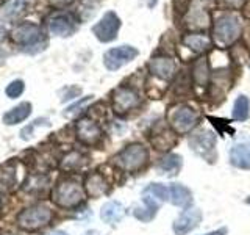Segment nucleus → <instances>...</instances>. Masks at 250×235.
I'll return each instance as SVG.
<instances>
[{
	"label": "nucleus",
	"mask_w": 250,
	"mask_h": 235,
	"mask_svg": "<svg viewBox=\"0 0 250 235\" xmlns=\"http://www.w3.org/2000/svg\"><path fill=\"white\" fill-rule=\"evenodd\" d=\"M242 19L234 11H224L213 19V43L219 49H230L233 44L241 41Z\"/></svg>",
	"instance_id": "obj_1"
},
{
	"label": "nucleus",
	"mask_w": 250,
	"mask_h": 235,
	"mask_svg": "<svg viewBox=\"0 0 250 235\" xmlns=\"http://www.w3.org/2000/svg\"><path fill=\"white\" fill-rule=\"evenodd\" d=\"M10 39L22 52L39 53L47 47V36L42 27L33 22H21L10 31Z\"/></svg>",
	"instance_id": "obj_2"
},
{
	"label": "nucleus",
	"mask_w": 250,
	"mask_h": 235,
	"mask_svg": "<svg viewBox=\"0 0 250 235\" xmlns=\"http://www.w3.org/2000/svg\"><path fill=\"white\" fill-rule=\"evenodd\" d=\"M150 160V151L143 143H130L114 155V164L124 172H139Z\"/></svg>",
	"instance_id": "obj_3"
},
{
	"label": "nucleus",
	"mask_w": 250,
	"mask_h": 235,
	"mask_svg": "<svg viewBox=\"0 0 250 235\" xmlns=\"http://www.w3.org/2000/svg\"><path fill=\"white\" fill-rule=\"evenodd\" d=\"M86 198L84 187L74 177H62L52 190V201L58 207L74 209L78 207Z\"/></svg>",
	"instance_id": "obj_4"
},
{
	"label": "nucleus",
	"mask_w": 250,
	"mask_h": 235,
	"mask_svg": "<svg viewBox=\"0 0 250 235\" xmlns=\"http://www.w3.org/2000/svg\"><path fill=\"white\" fill-rule=\"evenodd\" d=\"M200 112L189 104H178L167 113V124L177 135H191L200 122Z\"/></svg>",
	"instance_id": "obj_5"
},
{
	"label": "nucleus",
	"mask_w": 250,
	"mask_h": 235,
	"mask_svg": "<svg viewBox=\"0 0 250 235\" xmlns=\"http://www.w3.org/2000/svg\"><path fill=\"white\" fill-rule=\"evenodd\" d=\"M44 22H45V27L49 30L50 35L60 36V38H69L78 30L80 18L72 11L58 10V11H53L47 16Z\"/></svg>",
	"instance_id": "obj_6"
},
{
	"label": "nucleus",
	"mask_w": 250,
	"mask_h": 235,
	"mask_svg": "<svg viewBox=\"0 0 250 235\" xmlns=\"http://www.w3.org/2000/svg\"><path fill=\"white\" fill-rule=\"evenodd\" d=\"M141 105V94L133 85L122 83L111 93V107L117 116H127Z\"/></svg>",
	"instance_id": "obj_7"
},
{
	"label": "nucleus",
	"mask_w": 250,
	"mask_h": 235,
	"mask_svg": "<svg viewBox=\"0 0 250 235\" xmlns=\"http://www.w3.org/2000/svg\"><path fill=\"white\" fill-rule=\"evenodd\" d=\"M53 218V210L45 204H36L22 210L18 216V224L25 231H38L47 226Z\"/></svg>",
	"instance_id": "obj_8"
},
{
	"label": "nucleus",
	"mask_w": 250,
	"mask_h": 235,
	"mask_svg": "<svg viewBox=\"0 0 250 235\" xmlns=\"http://www.w3.org/2000/svg\"><path fill=\"white\" fill-rule=\"evenodd\" d=\"M148 74L161 82H169L177 74V63L174 57L166 52H156L147 63Z\"/></svg>",
	"instance_id": "obj_9"
},
{
	"label": "nucleus",
	"mask_w": 250,
	"mask_h": 235,
	"mask_svg": "<svg viewBox=\"0 0 250 235\" xmlns=\"http://www.w3.org/2000/svg\"><path fill=\"white\" fill-rule=\"evenodd\" d=\"M121 18L116 11H106L99 22L92 25V35L96 36L100 43H111L117 38L121 30Z\"/></svg>",
	"instance_id": "obj_10"
},
{
	"label": "nucleus",
	"mask_w": 250,
	"mask_h": 235,
	"mask_svg": "<svg viewBox=\"0 0 250 235\" xmlns=\"http://www.w3.org/2000/svg\"><path fill=\"white\" fill-rule=\"evenodd\" d=\"M189 147L202 159L208 162H213L216 154V135L211 130L202 129L197 132H192L189 137Z\"/></svg>",
	"instance_id": "obj_11"
},
{
	"label": "nucleus",
	"mask_w": 250,
	"mask_h": 235,
	"mask_svg": "<svg viewBox=\"0 0 250 235\" xmlns=\"http://www.w3.org/2000/svg\"><path fill=\"white\" fill-rule=\"evenodd\" d=\"M139 55V50L135 46H117L111 47L104 53V65L108 70H117L124 68L125 65H128Z\"/></svg>",
	"instance_id": "obj_12"
},
{
	"label": "nucleus",
	"mask_w": 250,
	"mask_h": 235,
	"mask_svg": "<svg viewBox=\"0 0 250 235\" xmlns=\"http://www.w3.org/2000/svg\"><path fill=\"white\" fill-rule=\"evenodd\" d=\"M75 135L77 140L86 146H97L104 137V130L96 119H92L91 116H84L75 124Z\"/></svg>",
	"instance_id": "obj_13"
},
{
	"label": "nucleus",
	"mask_w": 250,
	"mask_h": 235,
	"mask_svg": "<svg viewBox=\"0 0 250 235\" xmlns=\"http://www.w3.org/2000/svg\"><path fill=\"white\" fill-rule=\"evenodd\" d=\"M203 219V213L202 210L197 207H188L183 209L182 213H180L174 223H172V231H174L175 235H188L192 231H195L200 226Z\"/></svg>",
	"instance_id": "obj_14"
},
{
	"label": "nucleus",
	"mask_w": 250,
	"mask_h": 235,
	"mask_svg": "<svg viewBox=\"0 0 250 235\" xmlns=\"http://www.w3.org/2000/svg\"><path fill=\"white\" fill-rule=\"evenodd\" d=\"M180 43H182V46L186 47V49H189L195 55H199V57L207 55L214 46L213 38L207 35L205 31H188V33L182 36Z\"/></svg>",
	"instance_id": "obj_15"
},
{
	"label": "nucleus",
	"mask_w": 250,
	"mask_h": 235,
	"mask_svg": "<svg viewBox=\"0 0 250 235\" xmlns=\"http://www.w3.org/2000/svg\"><path fill=\"white\" fill-rule=\"evenodd\" d=\"M191 82L194 86L202 90H208L211 83V69H209V61L207 58V55H202L197 60L192 61L191 69H189Z\"/></svg>",
	"instance_id": "obj_16"
},
{
	"label": "nucleus",
	"mask_w": 250,
	"mask_h": 235,
	"mask_svg": "<svg viewBox=\"0 0 250 235\" xmlns=\"http://www.w3.org/2000/svg\"><path fill=\"white\" fill-rule=\"evenodd\" d=\"M150 143L156 151H170L178 143V135L166 125H160V127L153 129V133L150 137Z\"/></svg>",
	"instance_id": "obj_17"
},
{
	"label": "nucleus",
	"mask_w": 250,
	"mask_h": 235,
	"mask_svg": "<svg viewBox=\"0 0 250 235\" xmlns=\"http://www.w3.org/2000/svg\"><path fill=\"white\" fill-rule=\"evenodd\" d=\"M83 187H84L86 196H89V198H94V199H97V198H100V196L106 194L109 190V184L106 182L105 176L99 171L89 172V174L84 177Z\"/></svg>",
	"instance_id": "obj_18"
},
{
	"label": "nucleus",
	"mask_w": 250,
	"mask_h": 235,
	"mask_svg": "<svg viewBox=\"0 0 250 235\" xmlns=\"http://www.w3.org/2000/svg\"><path fill=\"white\" fill-rule=\"evenodd\" d=\"M141 199H143V206L135 207V210H133V216L141 223H150L155 219V216L158 215L161 202L153 199L152 196H148V194H141Z\"/></svg>",
	"instance_id": "obj_19"
},
{
	"label": "nucleus",
	"mask_w": 250,
	"mask_h": 235,
	"mask_svg": "<svg viewBox=\"0 0 250 235\" xmlns=\"http://www.w3.org/2000/svg\"><path fill=\"white\" fill-rule=\"evenodd\" d=\"M185 22H188L186 25L189 27L192 31H205V28L208 27V24L211 21V16H209V11L207 8L203 6H192L191 3V8L189 11H188L186 18L183 19Z\"/></svg>",
	"instance_id": "obj_20"
},
{
	"label": "nucleus",
	"mask_w": 250,
	"mask_h": 235,
	"mask_svg": "<svg viewBox=\"0 0 250 235\" xmlns=\"http://www.w3.org/2000/svg\"><path fill=\"white\" fill-rule=\"evenodd\" d=\"M169 202L180 209H188L192 206V191L183 184L169 185Z\"/></svg>",
	"instance_id": "obj_21"
},
{
	"label": "nucleus",
	"mask_w": 250,
	"mask_h": 235,
	"mask_svg": "<svg viewBox=\"0 0 250 235\" xmlns=\"http://www.w3.org/2000/svg\"><path fill=\"white\" fill-rule=\"evenodd\" d=\"M230 163L238 169H250V141L236 143L230 149Z\"/></svg>",
	"instance_id": "obj_22"
},
{
	"label": "nucleus",
	"mask_w": 250,
	"mask_h": 235,
	"mask_svg": "<svg viewBox=\"0 0 250 235\" xmlns=\"http://www.w3.org/2000/svg\"><path fill=\"white\" fill-rule=\"evenodd\" d=\"M125 216V207L119 201H108L100 209V218L106 224H117Z\"/></svg>",
	"instance_id": "obj_23"
},
{
	"label": "nucleus",
	"mask_w": 250,
	"mask_h": 235,
	"mask_svg": "<svg viewBox=\"0 0 250 235\" xmlns=\"http://www.w3.org/2000/svg\"><path fill=\"white\" fill-rule=\"evenodd\" d=\"M183 166V157L178 154H166L163 159L156 164V169H158L160 174L164 176H175L178 174V171Z\"/></svg>",
	"instance_id": "obj_24"
},
{
	"label": "nucleus",
	"mask_w": 250,
	"mask_h": 235,
	"mask_svg": "<svg viewBox=\"0 0 250 235\" xmlns=\"http://www.w3.org/2000/svg\"><path fill=\"white\" fill-rule=\"evenodd\" d=\"M18 184V169L14 163H6L0 168V191L11 193Z\"/></svg>",
	"instance_id": "obj_25"
},
{
	"label": "nucleus",
	"mask_w": 250,
	"mask_h": 235,
	"mask_svg": "<svg viewBox=\"0 0 250 235\" xmlns=\"http://www.w3.org/2000/svg\"><path fill=\"white\" fill-rule=\"evenodd\" d=\"M30 115H31V104L30 102H22V104L16 105L14 108L8 110L3 115V122L6 125H14V124L25 121Z\"/></svg>",
	"instance_id": "obj_26"
},
{
	"label": "nucleus",
	"mask_w": 250,
	"mask_h": 235,
	"mask_svg": "<svg viewBox=\"0 0 250 235\" xmlns=\"http://www.w3.org/2000/svg\"><path fill=\"white\" fill-rule=\"evenodd\" d=\"M86 155H83L82 152L78 151H70L67 152L64 157H62L61 160V169L66 171V172H74V171H78L84 166L86 163Z\"/></svg>",
	"instance_id": "obj_27"
},
{
	"label": "nucleus",
	"mask_w": 250,
	"mask_h": 235,
	"mask_svg": "<svg viewBox=\"0 0 250 235\" xmlns=\"http://www.w3.org/2000/svg\"><path fill=\"white\" fill-rule=\"evenodd\" d=\"M231 118L233 121L238 122H244L250 118V100L246 94H241V96L236 97L231 108Z\"/></svg>",
	"instance_id": "obj_28"
},
{
	"label": "nucleus",
	"mask_w": 250,
	"mask_h": 235,
	"mask_svg": "<svg viewBox=\"0 0 250 235\" xmlns=\"http://www.w3.org/2000/svg\"><path fill=\"white\" fill-rule=\"evenodd\" d=\"M31 5H33V0H13L3 10V18L10 21L18 19L30 10Z\"/></svg>",
	"instance_id": "obj_29"
},
{
	"label": "nucleus",
	"mask_w": 250,
	"mask_h": 235,
	"mask_svg": "<svg viewBox=\"0 0 250 235\" xmlns=\"http://www.w3.org/2000/svg\"><path fill=\"white\" fill-rule=\"evenodd\" d=\"M230 58L231 63L236 66H244L250 63V47L244 43L238 41L230 47Z\"/></svg>",
	"instance_id": "obj_30"
},
{
	"label": "nucleus",
	"mask_w": 250,
	"mask_h": 235,
	"mask_svg": "<svg viewBox=\"0 0 250 235\" xmlns=\"http://www.w3.org/2000/svg\"><path fill=\"white\" fill-rule=\"evenodd\" d=\"M143 194H148L152 196L153 199H156L158 202H167L169 201V185L164 184H158V182H152L147 187H144Z\"/></svg>",
	"instance_id": "obj_31"
},
{
	"label": "nucleus",
	"mask_w": 250,
	"mask_h": 235,
	"mask_svg": "<svg viewBox=\"0 0 250 235\" xmlns=\"http://www.w3.org/2000/svg\"><path fill=\"white\" fill-rule=\"evenodd\" d=\"M191 3H192V0H174V2H172V8H174V21L177 25L182 24L183 19L186 18V14L191 8Z\"/></svg>",
	"instance_id": "obj_32"
},
{
	"label": "nucleus",
	"mask_w": 250,
	"mask_h": 235,
	"mask_svg": "<svg viewBox=\"0 0 250 235\" xmlns=\"http://www.w3.org/2000/svg\"><path fill=\"white\" fill-rule=\"evenodd\" d=\"M249 0H214V5L222 11H239L246 6Z\"/></svg>",
	"instance_id": "obj_33"
},
{
	"label": "nucleus",
	"mask_w": 250,
	"mask_h": 235,
	"mask_svg": "<svg viewBox=\"0 0 250 235\" xmlns=\"http://www.w3.org/2000/svg\"><path fill=\"white\" fill-rule=\"evenodd\" d=\"M23 90H25V83H23L22 80H13L10 85L6 86V96L10 99H18L19 96H22Z\"/></svg>",
	"instance_id": "obj_34"
},
{
	"label": "nucleus",
	"mask_w": 250,
	"mask_h": 235,
	"mask_svg": "<svg viewBox=\"0 0 250 235\" xmlns=\"http://www.w3.org/2000/svg\"><path fill=\"white\" fill-rule=\"evenodd\" d=\"M94 96H88V97H82L80 100H77L74 105H70L64 110V116H74L77 113H80L82 112V108L86 105V104H89V102L92 100Z\"/></svg>",
	"instance_id": "obj_35"
},
{
	"label": "nucleus",
	"mask_w": 250,
	"mask_h": 235,
	"mask_svg": "<svg viewBox=\"0 0 250 235\" xmlns=\"http://www.w3.org/2000/svg\"><path fill=\"white\" fill-rule=\"evenodd\" d=\"M80 94H82V88H80V86H67V88L62 90L61 102H67V100L77 99L78 96H80Z\"/></svg>",
	"instance_id": "obj_36"
},
{
	"label": "nucleus",
	"mask_w": 250,
	"mask_h": 235,
	"mask_svg": "<svg viewBox=\"0 0 250 235\" xmlns=\"http://www.w3.org/2000/svg\"><path fill=\"white\" fill-rule=\"evenodd\" d=\"M227 234H229V229H227V227H219V229L209 231V232L202 234V235H227Z\"/></svg>",
	"instance_id": "obj_37"
},
{
	"label": "nucleus",
	"mask_w": 250,
	"mask_h": 235,
	"mask_svg": "<svg viewBox=\"0 0 250 235\" xmlns=\"http://www.w3.org/2000/svg\"><path fill=\"white\" fill-rule=\"evenodd\" d=\"M50 2L53 5H57V6H66V5H70L74 2V0H50Z\"/></svg>",
	"instance_id": "obj_38"
},
{
	"label": "nucleus",
	"mask_w": 250,
	"mask_h": 235,
	"mask_svg": "<svg viewBox=\"0 0 250 235\" xmlns=\"http://www.w3.org/2000/svg\"><path fill=\"white\" fill-rule=\"evenodd\" d=\"M50 235H67L66 232H62V231H57V232H53V234H50Z\"/></svg>",
	"instance_id": "obj_39"
},
{
	"label": "nucleus",
	"mask_w": 250,
	"mask_h": 235,
	"mask_svg": "<svg viewBox=\"0 0 250 235\" xmlns=\"http://www.w3.org/2000/svg\"><path fill=\"white\" fill-rule=\"evenodd\" d=\"M246 204H247V206H250V196H247V198H246Z\"/></svg>",
	"instance_id": "obj_40"
},
{
	"label": "nucleus",
	"mask_w": 250,
	"mask_h": 235,
	"mask_svg": "<svg viewBox=\"0 0 250 235\" xmlns=\"http://www.w3.org/2000/svg\"><path fill=\"white\" fill-rule=\"evenodd\" d=\"M3 2H5V0H0V6H2V5H3Z\"/></svg>",
	"instance_id": "obj_41"
},
{
	"label": "nucleus",
	"mask_w": 250,
	"mask_h": 235,
	"mask_svg": "<svg viewBox=\"0 0 250 235\" xmlns=\"http://www.w3.org/2000/svg\"><path fill=\"white\" fill-rule=\"evenodd\" d=\"M0 207H2V199H0Z\"/></svg>",
	"instance_id": "obj_42"
},
{
	"label": "nucleus",
	"mask_w": 250,
	"mask_h": 235,
	"mask_svg": "<svg viewBox=\"0 0 250 235\" xmlns=\"http://www.w3.org/2000/svg\"><path fill=\"white\" fill-rule=\"evenodd\" d=\"M8 235H11V234H8Z\"/></svg>",
	"instance_id": "obj_43"
}]
</instances>
